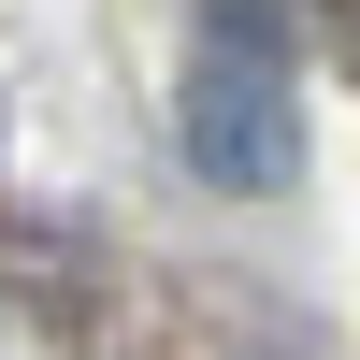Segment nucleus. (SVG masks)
I'll list each match as a JSON object with an SVG mask.
<instances>
[{
	"label": "nucleus",
	"instance_id": "f257e3e1",
	"mask_svg": "<svg viewBox=\"0 0 360 360\" xmlns=\"http://www.w3.org/2000/svg\"><path fill=\"white\" fill-rule=\"evenodd\" d=\"M303 159V101H288L274 44H202L188 58V173L202 188H288Z\"/></svg>",
	"mask_w": 360,
	"mask_h": 360
},
{
	"label": "nucleus",
	"instance_id": "f03ea898",
	"mask_svg": "<svg viewBox=\"0 0 360 360\" xmlns=\"http://www.w3.org/2000/svg\"><path fill=\"white\" fill-rule=\"evenodd\" d=\"M0 360H72V346H58V332H44L29 303H0Z\"/></svg>",
	"mask_w": 360,
	"mask_h": 360
}]
</instances>
